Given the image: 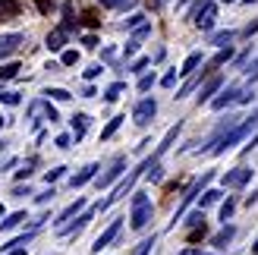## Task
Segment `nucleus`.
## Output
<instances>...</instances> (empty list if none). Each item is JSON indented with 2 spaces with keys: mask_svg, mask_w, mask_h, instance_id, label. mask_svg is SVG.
Returning a JSON list of instances; mask_svg holds the SVG:
<instances>
[{
  "mask_svg": "<svg viewBox=\"0 0 258 255\" xmlns=\"http://www.w3.org/2000/svg\"><path fill=\"white\" fill-rule=\"evenodd\" d=\"M85 130H88V117H85V113H76V117H73V136H76V142L85 136Z\"/></svg>",
  "mask_w": 258,
  "mask_h": 255,
  "instance_id": "18",
  "label": "nucleus"
},
{
  "mask_svg": "<svg viewBox=\"0 0 258 255\" xmlns=\"http://www.w3.org/2000/svg\"><path fill=\"white\" fill-rule=\"evenodd\" d=\"M142 25H145V16H142V13H133V16L126 19V29H142Z\"/></svg>",
  "mask_w": 258,
  "mask_h": 255,
  "instance_id": "30",
  "label": "nucleus"
},
{
  "mask_svg": "<svg viewBox=\"0 0 258 255\" xmlns=\"http://www.w3.org/2000/svg\"><path fill=\"white\" fill-rule=\"evenodd\" d=\"M233 38H236V32H230V29H227V32H214V35H211V44H217V47L224 50V47H230V41H233Z\"/></svg>",
  "mask_w": 258,
  "mask_h": 255,
  "instance_id": "19",
  "label": "nucleus"
},
{
  "mask_svg": "<svg viewBox=\"0 0 258 255\" xmlns=\"http://www.w3.org/2000/svg\"><path fill=\"white\" fill-rule=\"evenodd\" d=\"M54 196H57V193H54V186H50V189H47L44 196H38V205H44V202H50V199H54Z\"/></svg>",
  "mask_w": 258,
  "mask_h": 255,
  "instance_id": "42",
  "label": "nucleus"
},
{
  "mask_svg": "<svg viewBox=\"0 0 258 255\" xmlns=\"http://www.w3.org/2000/svg\"><path fill=\"white\" fill-rule=\"evenodd\" d=\"M217 19V7H214V0H202V7L196 10V25L202 32H211V25Z\"/></svg>",
  "mask_w": 258,
  "mask_h": 255,
  "instance_id": "6",
  "label": "nucleus"
},
{
  "mask_svg": "<svg viewBox=\"0 0 258 255\" xmlns=\"http://www.w3.org/2000/svg\"><path fill=\"white\" fill-rule=\"evenodd\" d=\"M76 60H79V54H76V50H63V67H73Z\"/></svg>",
  "mask_w": 258,
  "mask_h": 255,
  "instance_id": "37",
  "label": "nucleus"
},
{
  "mask_svg": "<svg viewBox=\"0 0 258 255\" xmlns=\"http://www.w3.org/2000/svg\"><path fill=\"white\" fill-rule=\"evenodd\" d=\"M239 95H242V88H236V85H227L221 95H217L214 101H211V107L214 110H224V107H230V104H239Z\"/></svg>",
  "mask_w": 258,
  "mask_h": 255,
  "instance_id": "9",
  "label": "nucleus"
},
{
  "mask_svg": "<svg viewBox=\"0 0 258 255\" xmlns=\"http://www.w3.org/2000/svg\"><path fill=\"white\" fill-rule=\"evenodd\" d=\"M0 101H4V104H19V95L16 92H0Z\"/></svg>",
  "mask_w": 258,
  "mask_h": 255,
  "instance_id": "36",
  "label": "nucleus"
},
{
  "mask_svg": "<svg viewBox=\"0 0 258 255\" xmlns=\"http://www.w3.org/2000/svg\"><path fill=\"white\" fill-rule=\"evenodd\" d=\"M123 221H126V218H117V221H110V227H107V230H104V233H101V236L95 239L92 252H101V249H107V246L113 243V239L120 236V230H123Z\"/></svg>",
  "mask_w": 258,
  "mask_h": 255,
  "instance_id": "8",
  "label": "nucleus"
},
{
  "mask_svg": "<svg viewBox=\"0 0 258 255\" xmlns=\"http://www.w3.org/2000/svg\"><path fill=\"white\" fill-rule=\"evenodd\" d=\"M236 236V227H230V224H224V230L217 233L214 239H211V246H217V249H224V246H230V239Z\"/></svg>",
  "mask_w": 258,
  "mask_h": 255,
  "instance_id": "15",
  "label": "nucleus"
},
{
  "mask_svg": "<svg viewBox=\"0 0 258 255\" xmlns=\"http://www.w3.org/2000/svg\"><path fill=\"white\" fill-rule=\"evenodd\" d=\"M230 57H233V47H224V50H217V54L211 57V63H208V70H205V73H211L214 67H221V63H227Z\"/></svg>",
  "mask_w": 258,
  "mask_h": 255,
  "instance_id": "21",
  "label": "nucleus"
},
{
  "mask_svg": "<svg viewBox=\"0 0 258 255\" xmlns=\"http://www.w3.org/2000/svg\"><path fill=\"white\" fill-rule=\"evenodd\" d=\"M95 76H101V63H92V67L85 70V79H95Z\"/></svg>",
  "mask_w": 258,
  "mask_h": 255,
  "instance_id": "39",
  "label": "nucleus"
},
{
  "mask_svg": "<svg viewBox=\"0 0 258 255\" xmlns=\"http://www.w3.org/2000/svg\"><path fill=\"white\" fill-rule=\"evenodd\" d=\"M123 170H126V158H113V167L104 176H98V186H110L117 176H123Z\"/></svg>",
  "mask_w": 258,
  "mask_h": 255,
  "instance_id": "11",
  "label": "nucleus"
},
{
  "mask_svg": "<svg viewBox=\"0 0 258 255\" xmlns=\"http://www.w3.org/2000/svg\"><path fill=\"white\" fill-rule=\"evenodd\" d=\"M199 63H202V54L196 50V54H189V57H186V63H183V70H179V76H192V73L199 70Z\"/></svg>",
  "mask_w": 258,
  "mask_h": 255,
  "instance_id": "20",
  "label": "nucleus"
},
{
  "mask_svg": "<svg viewBox=\"0 0 258 255\" xmlns=\"http://www.w3.org/2000/svg\"><path fill=\"white\" fill-rule=\"evenodd\" d=\"M196 85H202V76H192V79L183 85V88H179V92H176V98H186L189 92H192V88H196Z\"/></svg>",
  "mask_w": 258,
  "mask_h": 255,
  "instance_id": "27",
  "label": "nucleus"
},
{
  "mask_svg": "<svg viewBox=\"0 0 258 255\" xmlns=\"http://www.w3.org/2000/svg\"><path fill=\"white\" fill-rule=\"evenodd\" d=\"M255 145H258V133H255V136H252V139H249V142H246V148H242V155H249V151H252V148H255Z\"/></svg>",
  "mask_w": 258,
  "mask_h": 255,
  "instance_id": "44",
  "label": "nucleus"
},
{
  "mask_svg": "<svg viewBox=\"0 0 258 255\" xmlns=\"http://www.w3.org/2000/svg\"><path fill=\"white\" fill-rule=\"evenodd\" d=\"M151 221V199L145 193H136L133 196V214H129V227L133 230H145Z\"/></svg>",
  "mask_w": 258,
  "mask_h": 255,
  "instance_id": "3",
  "label": "nucleus"
},
{
  "mask_svg": "<svg viewBox=\"0 0 258 255\" xmlns=\"http://www.w3.org/2000/svg\"><path fill=\"white\" fill-rule=\"evenodd\" d=\"M32 164H35V161H29V164H25V167H22V170H16V176H19V180H25V176H29V173H32V170H29V167H32Z\"/></svg>",
  "mask_w": 258,
  "mask_h": 255,
  "instance_id": "47",
  "label": "nucleus"
},
{
  "mask_svg": "<svg viewBox=\"0 0 258 255\" xmlns=\"http://www.w3.org/2000/svg\"><path fill=\"white\" fill-rule=\"evenodd\" d=\"M92 214H95V211H85V214H79V218H76V224H60V236L82 233L85 227H88V221H92Z\"/></svg>",
  "mask_w": 258,
  "mask_h": 255,
  "instance_id": "10",
  "label": "nucleus"
},
{
  "mask_svg": "<svg viewBox=\"0 0 258 255\" xmlns=\"http://www.w3.org/2000/svg\"><path fill=\"white\" fill-rule=\"evenodd\" d=\"M47 95L54 98V101H70V92H67V88H47Z\"/></svg>",
  "mask_w": 258,
  "mask_h": 255,
  "instance_id": "32",
  "label": "nucleus"
},
{
  "mask_svg": "<svg viewBox=\"0 0 258 255\" xmlns=\"http://www.w3.org/2000/svg\"><path fill=\"white\" fill-rule=\"evenodd\" d=\"M151 246H154V236H148V239H142V243H139V249H136L133 255H148V252H151Z\"/></svg>",
  "mask_w": 258,
  "mask_h": 255,
  "instance_id": "31",
  "label": "nucleus"
},
{
  "mask_svg": "<svg viewBox=\"0 0 258 255\" xmlns=\"http://www.w3.org/2000/svg\"><path fill=\"white\" fill-rule=\"evenodd\" d=\"M242 4H255V0H242Z\"/></svg>",
  "mask_w": 258,
  "mask_h": 255,
  "instance_id": "53",
  "label": "nucleus"
},
{
  "mask_svg": "<svg viewBox=\"0 0 258 255\" xmlns=\"http://www.w3.org/2000/svg\"><path fill=\"white\" fill-rule=\"evenodd\" d=\"M233 211H236V202H233V199H227V202H224V205H221V221L227 224L230 218H233Z\"/></svg>",
  "mask_w": 258,
  "mask_h": 255,
  "instance_id": "25",
  "label": "nucleus"
},
{
  "mask_svg": "<svg viewBox=\"0 0 258 255\" xmlns=\"http://www.w3.org/2000/svg\"><path fill=\"white\" fill-rule=\"evenodd\" d=\"M211 180H214V173L208 170V173H202V180H196V183L189 186V193L183 196V202H179V208H176V214H173V224H176V221H183V214H186V208L192 205V199H196L199 193H208V189H205V186H208Z\"/></svg>",
  "mask_w": 258,
  "mask_h": 255,
  "instance_id": "4",
  "label": "nucleus"
},
{
  "mask_svg": "<svg viewBox=\"0 0 258 255\" xmlns=\"http://www.w3.org/2000/svg\"><path fill=\"white\" fill-rule=\"evenodd\" d=\"M224 4H236V0H224Z\"/></svg>",
  "mask_w": 258,
  "mask_h": 255,
  "instance_id": "52",
  "label": "nucleus"
},
{
  "mask_svg": "<svg viewBox=\"0 0 258 255\" xmlns=\"http://www.w3.org/2000/svg\"><path fill=\"white\" fill-rule=\"evenodd\" d=\"M54 145H57V148H70V136H57Z\"/></svg>",
  "mask_w": 258,
  "mask_h": 255,
  "instance_id": "46",
  "label": "nucleus"
},
{
  "mask_svg": "<svg viewBox=\"0 0 258 255\" xmlns=\"http://www.w3.org/2000/svg\"><path fill=\"white\" fill-rule=\"evenodd\" d=\"M101 4L110 7V10H120V7H126V4H129V0H101Z\"/></svg>",
  "mask_w": 258,
  "mask_h": 255,
  "instance_id": "41",
  "label": "nucleus"
},
{
  "mask_svg": "<svg viewBox=\"0 0 258 255\" xmlns=\"http://www.w3.org/2000/svg\"><path fill=\"white\" fill-rule=\"evenodd\" d=\"M63 170H67V167H54V170H50V173H47V186L54 183V180H60V176H63Z\"/></svg>",
  "mask_w": 258,
  "mask_h": 255,
  "instance_id": "40",
  "label": "nucleus"
},
{
  "mask_svg": "<svg viewBox=\"0 0 258 255\" xmlns=\"http://www.w3.org/2000/svg\"><path fill=\"white\" fill-rule=\"evenodd\" d=\"M19 44H22V35H4V38H0V57H4V54H13Z\"/></svg>",
  "mask_w": 258,
  "mask_h": 255,
  "instance_id": "16",
  "label": "nucleus"
},
{
  "mask_svg": "<svg viewBox=\"0 0 258 255\" xmlns=\"http://www.w3.org/2000/svg\"><path fill=\"white\" fill-rule=\"evenodd\" d=\"M252 101V88H242V95H239V104H249Z\"/></svg>",
  "mask_w": 258,
  "mask_h": 255,
  "instance_id": "45",
  "label": "nucleus"
},
{
  "mask_svg": "<svg viewBox=\"0 0 258 255\" xmlns=\"http://www.w3.org/2000/svg\"><path fill=\"white\" fill-rule=\"evenodd\" d=\"M22 221H25V214H22V211H16V214H10L7 221H0V230H13V227H19Z\"/></svg>",
  "mask_w": 258,
  "mask_h": 255,
  "instance_id": "23",
  "label": "nucleus"
},
{
  "mask_svg": "<svg viewBox=\"0 0 258 255\" xmlns=\"http://www.w3.org/2000/svg\"><path fill=\"white\" fill-rule=\"evenodd\" d=\"M13 76H19V63H4L0 67V79H13Z\"/></svg>",
  "mask_w": 258,
  "mask_h": 255,
  "instance_id": "26",
  "label": "nucleus"
},
{
  "mask_svg": "<svg viewBox=\"0 0 258 255\" xmlns=\"http://www.w3.org/2000/svg\"><path fill=\"white\" fill-rule=\"evenodd\" d=\"M7 255H25V249H13V252H7Z\"/></svg>",
  "mask_w": 258,
  "mask_h": 255,
  "instance_id": "50",
  "label": "nucleus"
},
{
  "mask_svg": "<svg viewBox=\"0 0 258 255\" xmlns=\"http://www.w3.org/2000/svg\"><path fill=\"white\" fill-rule=\"evenodd\" d=\"M0 13H16V4H13V0H4V4H0Z\"/></svg>",
  "mask_w": 258,
  "mask_h": 255,
  "instance_id": "43",
  "label": "nucleus"
},
{
  "mask_svg": "<svg viewBox=\"0 0 258 255\" xmlns=\"http://www.w3.org/2000/svg\"><path fill=\"white\" fill-rule=\"evenodd\" d=\"M252 180V170L249 167H236V170H227L224 176H221V183L227 186V189H242Z\"/></svg>",
  "mask_w": 258,
  "mask_h": 255,
  "instance_id": "7",
  "label": "nucleus"
},
{
  "mask_svg": "<svg viewBox=\"0 0 258 255\" xmlns=\"http://www.w3.org/2000/svg\"><path fill=\"white\" fill-rule=\"evenodd\" d=\"M85 47H98V38L95 35H85Z\"/></svg>",
  "mask_w": 258,
  "mask_h": 255,
  "instance_id": "49",
  "label": "nucleus"
},
{
  "mask_svg": "<svg viewBox=\"0 0 258 255\" xmlns=\"http://www.w3.org/2000/svg\"><path fill=\"white\" fill-rule=\"evenodd\" d=\"M123 120H126V117H113V120L104 126V130H101V139H110V136H113V133H117L120 126H123Z\"/></svg>",
  "mask_w": 258,
  "mask_h": 255,
  "instance_id": "24",
  "label": "nucleus"
},
{
  "mask_svg": "<svg viewBox=\"0 0 258 255\" xmlns=\"http://www.w3.org/2000/svg\"><path fill=\"white\" fill-rule=\"evenodd\" d=\"M95 173H98V164H85V167L70 180V186H73V189H79V186H85V183H92V180H95Z\"/></svg>",
  "mask_w": 258,
  "mask_h": 255,
  "instance_id": "13",
  "label": "nucleus"
},
{
  "mask_svg": "<svg viewBox=\"0 0 258 255\" xmlns=\"http://www.w3.org/2000/svg\"><path fill=\"white\" fill-rule=\"evenodd\" d=\"M255 82H258V60L252 63V67H249V88H252Z\"/></svg>",
  "mask_w": 258,
  "mask_h": 255,
  "instance_id": "38",
  "label": "nucleus"
},
{
  "mask_svg": "<svg viewBox=\"0 0 258 255\" xmlns=\"http://www.w3.org/2000/svg\"><path fill=\"white\" fill-rule=\"evenodd\" d=\"M179 130H183V123H176V126H170V130H167V136H164V142L158 145V151H154V155H158V158H161V155H164V151H167V148H170V145L176 142V136H179Z\"/></svg>",
  "mask_w": 258,
  "mask_h": 255,
  "instance_id": "14",
  "label": "nucleus"
},
{
  "mask_svg": "<svg viewBox=\"0 0 258 255\" xmlns=\"http://www.w3.org/2000/svg\"><path fill=\"white\" fill-rule=\"evenodd\" d=\"M82 208H85V199H76L70 208H63V211H60V218H57V221H70V218H76V211H82Z\"/></svg>",
  "mask_w": 258,
  "mask_h": 255,
  "instance_id": "22",
  "label": "nucleus"
},
{
  "mask_svg": "<svg viewBox=\"0 0 258 255\" xmlns=\"http://www.w3.org/2000/svg\"><path fill=\"white\" fill-rule=\"evenodd\" d=\"M63 41H67V29H54L47 35V50H63Z\"/></svg>",
  "mask_w": 258,
  "mask_h": 255,
  "instance_id": "17",
  "label": "nucleus"
},
{
  "mask_svg": "<svg viewBox=\"0 0 258 255\" xmlns=\"http://www.w3.org/2000/svg\"><path fill=\"white\" fill-rule=\"evenodd\" d=\"M123 88H126V85H123V82H113V85H110V88H107V95H104V98H107V101H117V98H120V95H123Z\"/></svg>",
  "mask_w": 258,
  "mask_h": 255,
  "instance_id": "29",
  "label": "nucleus"
},
{
  "mask_svg": "<svg viewBox=\"0 0 258 255\" xmlns=\"http://www.w3.org/2000/svg\"><path fill=\"white\" fill-rule=\"evenodd\" d=\"M217 199H221V193H217V189H208V193H205V196H202V211H205V208H208V205H214V202H217Z\"/></svg>",
  "mask_w": 258,
  "mask_h": 255,
  "instance_id": "28",
  "label": "nucleus"
},
{
  "mask_svg": "<svg viewBox=\"0 0 258 255\" xmlns=\"http://www.w3.org/2000/svg\"><path fill=\"white\" fill-rule=\"evenodd\" d=\"M255 126H258V107L252 110V117H246V120H242V123L236 126L233 133H230V136H224L221 142L214 145V151H211V155H224V151H230V148H233V145L239 142V139H246V136H249V133L255 130Z\"/></svg>",
  "mask_w": 258,
  "mask_h": 255,
  "instance_id": "2",
  "label": "nucleus"
},
{
  "mask_svg": "<svg viewBox=\"0 0 258 255\" xmlns=\"http://www.w3.org/2000/svg\"><path fill=\"white\" fill-rule=\"evenodd\" d=\"M148 63H151L148 57H142V60H136V63H133V73H139V76H145V70H148Z\"/></svg>",
  "mask_w": 258,
  "mask_h": 255,
  "instance_id": "34",
  "label": "nucleus"
},
{
  "mask_svg": "<svg viewBox=\"0 0 258 255\" xmlns=\"http://www.w3.org/2000/svg\"><path fill=\"white\" fill-rule=\"evenodd\" d=\"M221 85H224V79H221V76H211V79H208V82H205V85L199 88V104H202V101H214L211 95H214V92H221Z\"/></svg>",
  "mask_w": 258,
  "mask_h": 255,
  "instance_id": "12",
  "label": "nucleus"
},
{
  "mask_svg": "<svg viewBox=\"0 0 258 255\" xmlns=\"http://www.w3.org/2000/svg\"><path fill=\"white\" fill-rule=\"evenodd\" d=\"M176 76H179V70H170V73L161 79V85H164V88H173V85H176Z\"/></svg>",
  "mask_w": 258,
  "mask_h": 255,
  "instance_id": "33",
  "label": "nucleus"
},
{
  "mask_svg": "<svg viewBox=\"0 0 258 255\" xmlns=\"http://www.w3.org/2000/svg\"><path fill=\"white\" fill-rule=\"evenodd\" d=\"M154 113H158V101H154V98H142L139 104L133 107V123L136 126H148L154 120Z\"/></svg>",
  "mask_w": 258,
  "mask_h": 255,
  "instance_id": "5",
  "label": "nucleus"
},
{
  "mask_svg": "<svg viewBox=\"0 0 258 255\" xmlns=\"http://www.w3.org/2000/svg\"><path fill=\"white\" fill-rule=\"evenodd\" d=\"M151 85H154V76H148V73H145V76L139 79V92H148Z\"/></svg>",
  "mask_w": 258,
  "mask_h": 255,
  "instance_id": "35",
  "label": "nucleus"
},
{
  "mask_svg": "<svg viewBox=\"0 0 258 255\" xmlns=\"http://www.w3.org/2000/svg\"><path fill=\"white\" fill-rule=\"evenodd\" d=\"M179 255H208V252H202V249H196V246H189V249H183Z\"/></svg>",
  "mask_w": 258,
  "mask_h": 255,
  "instance_id": "48",
  "label": "nucleus"
},
{
  "mask_svg": "<svg viewBox=\"0 0 258 255\" xmlns=\"http://www.w3.org/2000/svg\"><path fill=\"white\" fill-rule=\"evenodd\" d=\"M252 252H255V255H258V239H255V243H252Z\"/></svg>",
  "mask_w": 258,
  "mask_h": 255,
  "instance_id": "51",
  "label": "nucleus"
},
{
  "mask_svg": "<svg viewBox=\"0 0 258 255\" xmlns=\"http://www.w3.org/2000/svg\"><path fill=\"white\" fill-rule=\"evenodd\" d=\"M154 167H158V155H151V158H148L145 164H142L139 170H133V173H126V180H123V183H117V186H113V193H110V196H107L104 202H98V208H95V211H107V208L113 205V202H120V199H123L126 193H133V186H136V180H139L142 173H145V170H154Z\"/></svg>",
  "mask_w": 258,
  "mask_h": 255,
  "instance_id": "1",
  "label": "nucleus"
}]
</instances>
